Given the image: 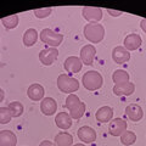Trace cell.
Returning <instances> with one entry per match:
<instances>
[{"label":"cell","instance_id":"6da1fadb","mask_svg":"<svg viewBox=\"0 0 146 146\" xmlns=\"http://www.w3.org/2000/svg\"><path fill=\"white\" fill-rule=\"evenodd\" d=\"M84 36L93 44H98L102 42L105 38V28L100 23H88L84 26Z\"/></svg>","mask_w":146,"mask_h":146},{"label":"cell","instance_id":"7a4b0ae2","mask_svg":"<svg viewBox=\"0 0 146 146\" xmlns=\"http://www.w3.org/2000/svg\"><path fill=\"white\" fill-rule=\"evenodd\" d=\"M82 82H83V86L86 90L94 91V90H98L102 86L104 78L98 71H88L83 74Z\"/></svg>","mask_w":146,"mask_h":146},{"label":"cell","instance_id":"3957f363","mask_svg":"<svg viewBox=\"0 0 146 146\" xmlns=\"http://www.w3.org/2000/svg\"><path fill=\"white\" fill-rule=\"evenodd\" d=\"M57 86L62 93L73 94L79 89V82L67 74H60L57 78Z\"/></svg>","mask_w":146,"mask_h":146},{"label":"cell","instance_id":"277c9868","mask_svg":"<svg viewBox=\"0 0 146 146\" xmlns=\"http://www.w3.org/2000/svg\"><path fill=\"white\" fill-rule=\"evenodd\" d=\"M40 40L50 45V48H56L63 42V34H60L50 28H45L40 32Z\"/></svg>","mask_w":146,"mask_h":146},{"label":"cell","instance_id":"5b68a950","mask_svg":"<svg viewBox=\"0 0 146 146\" xmlns=\"http://www.w3.org/2000/svg\"><path fill=\"white\" fill-rule=\"evenodd\" d=\"M127 130V122L122 118H112L110 121L108 131L112 136H121Z\"/></svg>","mask_w":146,"mask_h":146},{"label":"cell","instance_id":"8992f818","mask_svg":"<svg viewBox=\"0 0 146 146\" xmlns=\"http://www.w3.org/2000/svg\"><path fill=\"white\" fill-rule=\"evenodd\" d=\"M58 51L56 48H48L40 51L39 54V60L44 66H50L57 60Z\"/></svg>","mask_w":146,"mask_h":146},{"label":"cell","instance_id":"52a82bcc","mask_svg":"<svg viewBox=\"0 0 146 146\" xmlns=\"http://www.w3.org/2000/svg\"><path fill=\"white\" fill-rule=\"evenodd\" d=\"M82 15L86 21L90 23H98L102 18V10L100 7H93V6H85L82 11Z\"/></svg>","mask_w":146,"mask_h":146},{"label":"cell","instance_id":"ba28073f","mask_svg":"<svg viewBox=\"0 0 146 146\" xmlns=\"http://www.w3.org/2000/svg\"><path fill=\"white\" fill-rule=\"evenodd\" d=\"M95 55H96V49H95L94 45L88 44L84 45L83 48L80 49V61L82 63H84L86 66H91L94 62Z\"/></svg>","mask_w":146,"mask_h":146},{"label":"cell","instance_id":"9c48e42d","mask_svg":"<svg viewBox=\"0 0 146 146\" xmlns=\"http://www.w3.org/2000/svg\"><path fill=\"white\" fill-rule=\"evenodd\" d=\"M78 134V138L80 141H83L85 144H90L93 141L96 140V131H95L91 127H88V125H84L78 129L77 131Z\"/></svg>","mask_w":146,"mask_h":146},{"label":"cell","instance_id":"30bf717a","mask_svg":"<svg viewBox=\"0 0 146 146\" xmlns=\"http://www.w3.org/2000/svg\"><path fill=\"white\" fill-rule=\"evenodd\" d=\"M141 44H143V39L139 34L131 33L128 34L124 38V49L128 51H134V50H138Z\"/></svg>","mask_w":146,"mask_h":146},{"label":"cell","instance_id":"8fae6325","mask_svg":"<svg viewBox=\"0 0 146 146\" xmlns=\"http://www.w3.org/2000/svg\"><path fill=\"white\" fill-rule=\"evenodd\" d=\"M125 115L131 122H139L144 117V111L138 104H130L125 107Z\"/></svg>","mask_w":146,"mask_h":146},{"label":"cell","instance_id":"7c38bea8","mask_svg":"<svg viewBox=\"0 0 146 146\" xmlns=\"http://www.w3.org/2000/svg\"><path fill=\"white\" fill-rule=\"evenodd\" d=\"M112 60L118 65H122L130 60V54L124 46H116L112 50Z\"/></svg>","mask_w":146,"mask_h":146},{"label":"cell","instance_id":"4fadbf2b","mask_svg":"<svg viewBox=\"0 0 146 146\" xmlns=\"http://www.w3.org/2000/svg\"><path fill=\"white\" fill-rule=\"evenodd\" d=\"M57 110V102L52 98H44L40 102V111L45 116H52Z\"/></svg>","mask_w":146,"mask_h":146},{"label":"cell","instance_id":"5bb4252c","mask_svg":"<svg viewBox=\"0 0 146 146\" xmlns=\"http://www.w3.org/2000/svg\"><path fill=\"white\" fill-rule=\"evenodd\" d=\"M63 67H65V70L70 73H78V72H80L82 67H83V63H82L79 57L70 56V57L66 58L65 62H63Z\"/></svg>","mask_w":146,"mask_h":146},{"label":"cell","instance_id":"9a60e30c","mask_svg":"<svg viewBox=\"0 0 146 146\" xmlns=\"http://www.w3.org/2000/svg\"><path fill=\"white\" fill-rule=\"evenodd\" d=\"M135 90V85L131 82H128L124 84H117L112 88L113 94L117 95V96H128V95H131Z\"/></svg>","mask_w":146,"mask_h":146},{"label":"cell","instance_id":"2e32d148","mask_svg":"<svg viewBox=\"0 0 146 146\" xmlns=\"http://www.w3.org/2000/svg\"><path fill=\"white\" fill-rule=\"evenodd\" d=\"M44 94H45V90H44V86L40 85L38 83H34L29 85L28 90H27V95L31 100L33 101H40V100L44 99Z\"/></svg>","mask_w":146,"mask_h":146},{"label":"cell","instance_id":"e0dca14e","mask_svg":"<svg viewBox=\"0 0 146 146\" xmlns=\"http://www.w3.org/2000/svg\"><path fill=\"white\" fill-rule=\"evenodd\" d=\"M55 123H56V125L60 128V129L67 130V129H70L72 125V118L67 112H60L55 117Z\"/></svg>","mask_w":146,"mask_h":146},{"label":"cell","instance_id":"ac0fdd59","mask_svg":"<svg viewBox=\"0 0 146 146\" xmlns=\"http://www.w3.org/2000/svg\"><path fill=\"white\" fill-rule=\"evenodd\" d=\"M17 136L11 130L0 131V146H16Z\"/></svg>","mask_w":146,"mask_h":146},{"label":"cell","instance_id":"d6986e66","mask_svg":"<svg viewBox=\"0 0 146 146\" xmlns=\"http://www.w3.org/2000/svg\"><path fill=\"white\" fill-rule=\"evenodd\" d=\"M95 117H96V119L99 122H101V123L110 122L112 119V117H113V110H112V107H110V106H102L96 111Z\"/></svg>","mask_w":146,"mask_h":146},{"label":"cell","instance_id":"ffe728a7","mask_svg":"<svg viewBox=\"0 0 146 146\" xmlns=\"http://www.w3.org/2000/svg\"><path fill=\"white\" fill-rule=\"evenodd\" d=\"M55 144L56 146H72L73 136L67 131H61L55 136Z\"/></svg>","mask_w":146,"mask_h":146},{"label":"cell","instance_id":"44dd1931","mask_svg":"<svg viewBox=\"0 0 146 146\" xmlns=\"http://www.w3.org/2000/svg\"><path fill=\"white\" fill-rule=\"evenodd\" d=\"M38 40V32H36L34 28H28L25 34H23V44L25 46L29 48V46H33V45L36 43Z\"/></svg>","mask_w":146,"mask_h":146},{"label":"cell","instance_id":"7402d4cb","mask_svg":"<svg viewBox=\"0 0 146 146\" xmlns=\"http://www.w3.org/2000/svg\"><path fill=\"white\" fill-rule=\"evenodd\" d=\"M112 80L115 83V85L128 83L129 82V73H127L123 70H116L112 74Z\"/></svg>","mask_w":146,"mask_h":146},{"label":"cell","instance_id":"603a6c76","mask_svg":"<svg viewBox=\"0 0 146 146\" xmlns=\"http://www.w3.org/2000/svg\"><path fill=\"white\" fill-rule=\"evenodd\" d=\"M7 108H9V111H10L11 116L15 117V118L20 117L22 113H23V111H25L23 105H22L20 101H12V102H10V104H9V106H7Z\"/></svg>","mask_w":146,"mask_h":146},{"label":"cell","instance_id":"cb8c5ba5","mask_svg":"<svg viewBox=\"0 0 146 146\" xmlns=\"http://www.w3.org/2000/svg\"><path fill=\"white\" fill-rule=\"evenodd\" d=\"M18 21H20V18H18L17 15H11V16H7L5 18H3L1 23L6 29H13L18 26Z\"/></svg>","mask_w":146,"mask_h":146},{"label":"cell","instance_id":"d4e9b609","mask_svg":"<svg viewBox=\"0 0 146 146\" xmlns=\"http://www.w3.org/2000/svg\"><path fill=\"white\" fill-rule=\"evenodd\" d=\"M136 141V135L134 131H129V130H125L124 133L121 135V143L124 145V146H130L133 145Z\"/></svg>","mask_w":146,"mask_h":146},{"label":"cell","instance_id":"484cf974","mask_svg":"<svg viewBox=\"0 0 146 146\" xmlns=\"http://www.w3.org/2000/svg\"><path fill=\"white\" fill-rule=\"evenodd\" d=\"M84 112H85V104L80 101L79 105H77L74 108H72L70 111V116L73 119H79V118L83 117Z\"/></svg>","mask_w":146,"mask_h":146},{"label":"cell","instance_id":"4316f807","mask_svg":"<svg viewBox=\"0 0 146 146\" xmlns=\"http://www.w3.org/2000/svg\"><path fill=\"white\" fill-rule=\"evenodd\" d=\"M80 104V100L79 98L77 96L76 94H70L66 99V104H65V108H67L68 111H71L72 108H74L77 105Z\"/></svg>","mask_w":146,"mask_h":146},{"label":"cell","instance_id":"83f0119b","mask_svg":"<svg viewBox=\"0 0 146 146\" xmlns=\"http://www.w3.org/2000/svg\"><path fill=\"white\" fill-rule=\"evenodd\" d=\"M11 113L7 107H0V124H7L11 121Z\"/></svg>","mask_w":146,"mask_h":146},{"label":"cell","instance_id":"f1b7e54d","mask_svg":"<svg viewBox=\"0 0 146 146\" xmlns=\"http://www.w3.org/2000/svg\"><path fill=\"white\" fill-rule=\"evenodd\" d=\"M52 12V9L51 7H45V9H36V10H34V15L35 17L38 18H45L51 15Z\"/></svg>","mask_w":146,"mask_h":146},{"label":"cell","instance_id":"f546056e","mask_svg":"<svg viewBox=\"0 0 146 146\" xmlns=\"http://www.w3.org/2000/svg\"><path fill=\"white\" fill-rule=\"evenodd\" d=\"M107 12L110 13L111 16H113V17H117V16H121L122 15V11H116V10H111V9H108L107 10Z\"/></svg>","mask_w":146,"mask_h":146},{"label":"cell","instance_id":"4dcf8cb0","mask_svg":"<svg viewBox=\"0 0 146 146\" xmlns=\"http://www.w3.org/2000/svg\"><path fill=\"white\" fill-rule=\"evenodd\" d=\"M39 146H56L55 145L52 141H49V140H44V141H42V143L39 144Z\"/></svg>","mask_w":146,"mask_h":146},{"label":"cell","instance_id":"1f68e13d","mask_svg":"<svg viewBox=\"0 0 146 146\" xmlns=\"http://www.w3.org/2000/svg\"><path fill=\"white\" fill-rule=\"evenodd\" d=\"M140 27H141V29H143L145 33H146V18L141 20V22H140Z\"/></svg>","mask_w":146,"mask_h":146},{"label":"cell","instance_id":"d6a6232c","mask_svg":"<svg viewBox=\"0 0 146 146\" xmlns=\"http://www.w3.org/2000/svg\"><path fill=\"white\" fill-rule=\"evenodd\" d=\"M4 98H5V93H4V90L0 88V102H3Z\"/></svg>","mask_w":146,"mask_h":146},{"label":"cell","instance_id":"836d02e7","mask_svg":"<svg viewBox=\"0 0 146 146\" xmlns=\"http://www.w3.org/2000/svg\"><path fill=\"white\" fill-rule=\"evenodd\" d=\"M72 146H85V145H83V144H74V145H72Z\"/></svg>","mask_w":146,"mask_h":146}]
</instances>
